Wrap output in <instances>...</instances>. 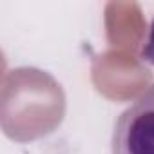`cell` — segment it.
Listing matches in <instances>:
<instances>
[{
	"mask_svg": "<svg viewBox=\"0 0 154 154\" xmlns=\"http://www.w3.org/2000/svg\"><path fill=\"white\" fill-rule=\"evenodd\" d=\"M111 147L112 154H154V85L118 116Z\"/></svg>",
	"mask_w": 154,
	"mask_h": 154,
	"instance_id": "cell-1",
	"label": "cell"
},
{
	"mask_svg": "<svg viewBox=\"0 0 154 154\" xmlns=\"http://www.w3.org/2000/svg\"><path fill=\"white\" fill-rule=\"evenodd\" d=\"M141 58L147 62V63H152L154 65V20L150 22V27H149V36H147V42L141 49Z\"/></svg>",
	"mask_w": 154,
	"mask_h": 154,
	"instance_id": "cell-2",
	"label": "cell"
}]
</instances>
